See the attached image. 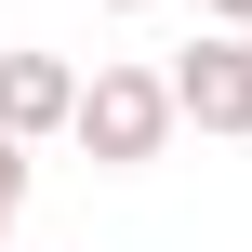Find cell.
I'll return each instance as SVG.
<instances>
[{"label":"cell","mask_w":252,"mask_h":252,"mask_svg":"<svg viewBox=\"0 0 252 252\" xmlns=\"http://www.w3.org/2000/svg\"><path fill=\"white\" fill-rule=\"evenodd\" d=\"M159 93H173V120H199V133H252L239 40H199V53H173V66H159Z\"/></svg>","instance_id":"obj_2"},{"label":"cell","mask_w":252,"mask_h":252,"mask_svg":"<svg viewBox=\"0 0 252 252\" xmlns=\"http://www.w3.org/2000/svg\"><path fill=\"white\" fill-rule=\"evenodd\" d=\"M66 106H80V66L66 53H0V146L66 133Z\"/></svg>","instance_id":"obj_3"},{"label":"cell","mask_w":252,"mask_h":252,"mask_svg":"<svg viewBox=\"0 0 252 252\" xmlns=\"http://www.w3.org/2000/svg\"><path fill=\"white\" fill-rule=\"evenodd\" d=\"M66 133H80L106 173H146V159L173 146V93H159V66H93L80 106H66Z\"/></svg>","instance_id":"obj_1"},{"label":"cell","mask_w":252,"mask_h":252,"mask_svg":"<svg viewBox=\"0 0 252 252\" xmlns=\"http://www.w3.org/2000/svg\"><path fill=\"white\" fill-rule=\"evenodd\" d=\"M13 213H27V146H0V239H13Z\"/></svg>","instance_id":"obj_4"},{"label":"cell","mask_w":252,"mask_h":252,"mask_svg":"<svg viewBox=\"0 0 252 252\" xmlns=\"http://www.w3.org/2000/svg\"><path fill=\"white\" fill-rule=\"evenodd\" d=\"M120 13H146V0H120Z\"/></svg>","instance_id":"obj_7"},{"label":"cell","mask_w":252,"mask_h":252,"mask_svg":"<svg viewBox=\"0 0 252 252\" xmlns=\"http://www.w3.org/2000/svg\"><path fill=\"white\" fill-rule=\"evenodd\" d=\"M213 13H226V40H252V0H213Z\"/></svg>","instance_id":"obj_5"},{"label":"cell","mask_w":252,"mask_h":252,"mask_svg":"<svg viewBox=\"0 0 252 252\" xmlns=\"http://www.w3.org/2000/svg\"><path fill=\"white\" fill-rule=\"evenodd\" d=\"M239 80H252V40H239Z\"/></svg>","instance_id":"obj_6"}]
</instances>
